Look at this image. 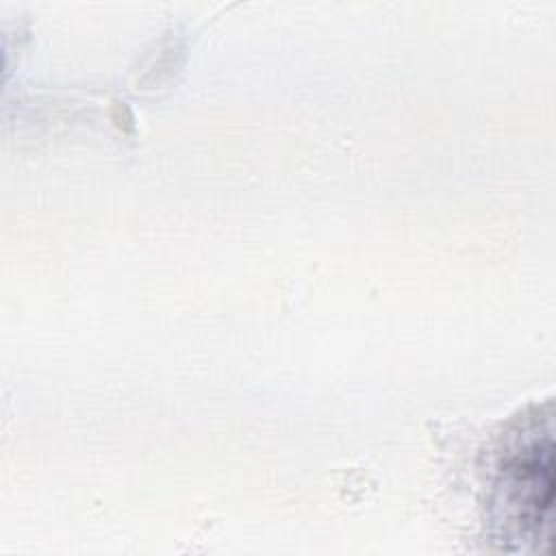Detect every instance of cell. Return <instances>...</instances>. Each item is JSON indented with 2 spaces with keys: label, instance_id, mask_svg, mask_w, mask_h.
<instances>
[{
  "label": "cell",
  "instance_id": "1",
  "mask_svg": "<svg viewBox=\"0 0 556 556\" xmlns=\"http://www.w3.org/2000/svg\"><path fill=\"white\" fill-rule=\"evenodd\" d=\"M506 506L513 521L528 536H536L549 521L554 500V447L547 437L543 443L532 441L504 469Z\"/></svg>",
  "mask_w": 556,
  "mask_h": 556
}]
</instances>
